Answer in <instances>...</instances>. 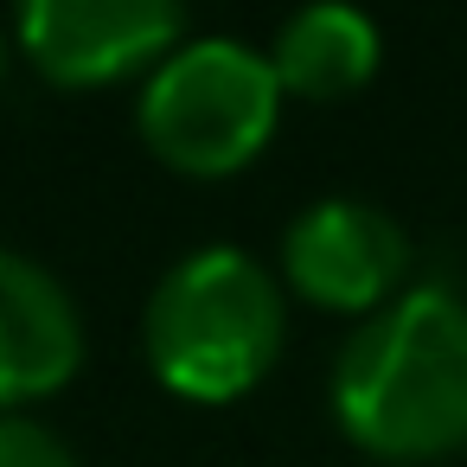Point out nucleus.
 <instances>
[{"label":"nucleus","mask_w":467,"mask_h":467,"mask_svg":"<svg viewBox=\"0 0 467 467\" xmlns=\"http://www.w3.org/2000/svg\"><path fill=\"white\" fill-rule=\"evenodd\" d=\"M333 416L378 461H435L467 441V301L416 282L352 327L333 358Z\"/></svg>","instance_id":"nucleus-1"},{"label":"nucleus","mask_w":467,"mask_h":467,"mask_svg":"<svg viewBox=\"0 0 467 467\" xmlns=\"http://www.w3.org/2000/svg\"><path fill=\"white\" fill-rule=\"evenodd\" d=\"M282 327L288 314L275 275L237 244H205L161 275L141 314V346L167 390L192 403H224L275 365Z\"/></svg>","instance_id":"nucleus-2"},{"label":"nucleus","mask_w":467,"mask_h":467,"mask_svg":"<svg viewBox=\"0 0 467 467\" xmlns=\"http://www.w3.org/2000/svg\"><path fill=\"white\" fill-rule=\"evenodd\" d=\"M282 116V84L269 71V52L244 39H186L148 71L141 90V141L192 180L237 173L263 154Z\"/></svg>","instance_id":"nucleus-3"},{"label":"nucleus","mask_w":467,"mask_h":467,"mask_svg":"<svg viewBox=\"0 0 467 467\" xmlns=\"http://www.w3.org/2000/svg\"><path fill=\"white\" fill-rule=\"evenodd\" d=\"M186 14L173 0H26L14 39L58 90H103L180 52Z\"/></svg>","instance_id":"nucleus-4"},{"label":"nucleus","mask_w":467,"mask_h":467,"mask_svg":"<svg viewBox=\"0 0 467 467\" xmlns=\"http://www.w3.org/2000/svg\"><path fill=\"white\" fill-rule=\"evenodd\" d=\"M282 269L314 307L378 314L403 295L397 282L410 269V237L371 199H314L282 237Z\"/></svg>","instance_id":"nucleus-5"},{"label":"nucleus","mask_w":467,"mask_h":467,"mask_svg":"<svg viewBox=\"0 0 467 467\" xmlns=\"http://www.w3.org/2000/svg\"><path fill=\"white\" fill-rule=\"evenodd\" d=\"M84 365V320L58 275L33 256L0 250V416L65 390Z\"/></svg>","instance_id":"nucleus-6"},{"label":"nucleus","mask_w":467,"mask_h":467,"mask_svg":"<svg viewBox=\"0 0 467 467\" xmlns=\"http://www.w3.org/2000/svg\"><path fill=\"white\" fill-rule=\"evenodd\" d=\"M269 71L282 84V97H346L378 71V26L371 14L346 7V0H314V7L288 14L275 46H269Z\"/></svg>","instance_id":"nucleus-7"},{"label":"nucleus","mask_w":467,"mask_h":467,"mask_svg":"<svg viewBox=\"0 0 467 467\" xmlns=\"http://www.w3.org/2000/svg\"><path fill=\"white\" fill-rule=\"evenodd\" d=\"M0 467H78V454L33 416H0Z\"/></svg>","instance_id":"nucleus-8"},{"label":"nucleus","mask_w":467,"mask_h":467,"mask_svg":"<svg viewBox=\"0 0 467 467\" xmlns=\"http://www.w3.org/2000/svg\"><path fill=\"white\" fill-rule=\"evenodd\" d=\"M0 71H7V39H0Z\"/></svg>","instance_id":"nucleus-9"}]
</instances>
